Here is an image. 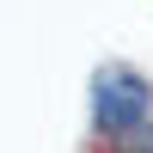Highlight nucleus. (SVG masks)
<instances>
[{"label": "nucleus", "instance_id": "1", "mask_svg": "<svg viewBox=\"0 0 153 153\" xmlns=\"http://www.w3.org/2000/svg\"><path fill=\"white\" fill-rule=\"evenodd\" d=\"M147 117H153V86L135 68H123V61H104L92 74V123L123 141V135L147 129Z\"/></svg>", "mask_w": 153, "mask_h": 153}, {"label": "nucleus", "instance_id": "2", "mask_svg": "<svg viewBox=\"0 0 153 153\" xmlns=\"http://www.w3.org/2000/svg\"><path fill=\"white\" fill-rule=\"evenodd\" d=\"M123 141H129V153H153V135H141V129H135V135H123Z\"/></svg>", "mask_w": 153, "mask_h": 153}]
</instances>
